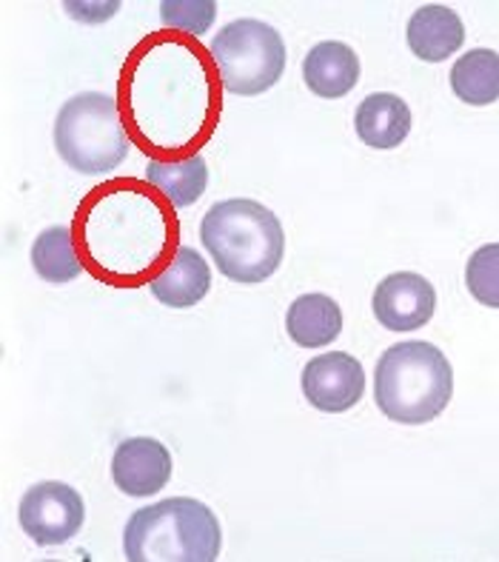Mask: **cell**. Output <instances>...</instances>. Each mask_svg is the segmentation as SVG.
Segmentation results:
<instances>
[{
  "label": "cell",
  "mask_w": 499,
  "mask_h": 562,
  "mask_svg": "<svg viewBox=\"0 0 499 562\" xmlns=\"http://www.w3.org/2000/svg\"><path fill=\"white\" fill-rule=\"evenodd\" d=\"M208 60L178 35L149 37L132 52L123 71L121 112L132 117L149 149L178 155L212 135L223 86Z\"/></svg>",
  "instance_id": "1"
},
{
  "label": "cell",
  "mask_w": 499,
  "mask_h": 562,
  "mask_svg": "<svg viewBox=\"0 0 499 562\" xmlns=\"http://www.w3.org/2000/svg\"><path fill=\"white\" fill-rule=\"evenodd\" d=\"M178 209L160 192L135 180H114L94 189L75 217L83 263L103 283L137 285L178 251Z\"/></svg>",
  "instance_id": "2"
},
{
  "label": "cell",
  "mask_w": 499,
  "mask_h": 562,
  "mask_svg": "<svg viewBox=\"0 0 499 562\" xmlns=\"http://www.w3.org/2000/svg\"><path fill=\"white\" fill-rule=\"evenodd\" d=\"M200 240L223 278L242 285L269 280L285 255V235L277 214L246 198L214 203L203 214Z\"/></svg>",
  "instance_id": "3"
},
{
  "label": "cell",
  "mask_w": 499,
  "mask_h": 562,
  "mask_svg": "<svg viewBox=\"0 0 499 562\" xmlns=\"http://www.w3.org/2000/svg\"><path fill=\"white\" fill-rule=\"evenodd\" d=\"M223 528L206 503L169 497L128 517L123 554L128 562H214Z\"/></svg>",
  "instance_id": "4"
},
{
  "label": "cell",
  "mask_w": 499,
  "mask_h": 562,
  "mask_svg": "<svg viewBox=\"0 0 499 562\" xmlns=\"http://www.w3.org/2000/svg\"><path fill=\"white\" fill-rule=\"evenodd\" d=\"M454 394V371L436 346L426 340L385 349L374 371V397L385 420L422 426L436 420Z\"/></svg>",
  "instance_id": "5"
},
{
  "label": "cell",
  "mask_w": 499,
  "mask_h": 562,
  "mask_svg": "<svg viewBox=\"0 0 499 562\" xmlns=\"http://www.w3.org/2000/svg\"><path fill=\"white\" fill-rule=\"evenodd\" d=\"M55 149L78 175H112L128 155L121 103L103 92H80L66 100L55 121Z\"/></svg>",
  "instance_id": "6"
},
{
  "label": "cell",
  "mask_w": 499,
  "mask_h": 562,
  "mask_svg": "<svg viewBox=\"0 0 499 562\" xmlns=\"http://www.w3.org/2000/svg\"><path fill=\"white\" fill-rule=\"evenodd\" d=\"M208 57L226 92L254 98L283 78L285 43L269 23L240 18L214 35Z\"/></svg>",
  "instance_id": "7"
},
{
  "label": "cell",
  "mask_w": 499,
  "mask_h": 562,
  "mask_svg": "<svg viewBox=\"0 0 499 562\" xmlns=\"http://www.w3.org/2000/svg\"><path fill=\"white\" fill-rule=\"evenodd\" d=\"M23 535L37 546H64L78 535L86 520V503L71 485L37 483L26 488L18 506Z\"/></svg>",
  "instance_id": "8"
},
{
  "label": "cell",
  "mask_w": 499,
  "mask_h": 562,
  "mask_svg": "<svg viewBox=\"0 0 499 562\" xmlns=\"http://www.w3.org/2000/svg\"><path fill=\"white\" fill-rule=\"evenodd\" d=\"M299 385H303L308 406L322 414H342L363 400L365 371L356 357L326 351L308 360Z\"/></svg>",
  "instance_id": "9"
},
{
  "label": "cell",
  "mask_w": 499,
  "mask_h": 562,
  "mask_svg": "<svg viewBox=\"0 0 499 562\" xmlns=\"http://www.w3.org/2000/svg\"><path fill=\"white\" fill-rule=\"evenodd\" d=\"M371 308L379 326L388 331H413L434 317L436 292L422 274L397 271L374 289Z\"/></svg>",
  "instance_id": "10"
},
{
  "label": "cell",
  "mask_w": 499,
  "mask_h": 562,
  "mask_svg": "<svg viewBox=\"0 0 499 562\" xmlns=\"http://www.w3.org/2000/svg\"><path fill=\"white\" fill-rule=\"evenodd\" d=\"M112 480L126 497H155L171 480V454L160 440L132 437L112 454Z\"/></svg>",
  "instance_id": "11"
},
{
  "label": "cell",
  "mask_w": 499,
  "mask_h": 562,
  "mask_svg": "<svg viewBox=\"0 0 499 562\" xmlns=\"http://www.w3.org/2000/svg\"><path fill=\"white\" fill-rule=\"evenodd\" d=\"M212 289V269L192 246H178L163 271L149 280V292L169 308H192Z\"/></svg>",
  "instance_id": "12"
},
{
  "label": "cell",
  "mask_w": 499,
  "mask_h": 562,
  "mask_svg": "<svg viewBox=\"0 0 499 562\" xmlns=\"http://www.w3.org/2000/svg\"><path fill=\"white\" fill-rule=\"evenodd\" d=\"M303 80L308 92L322 100L349 94L360 80V57L349 43L322 41L303 60Z\"/></svg>",
  "instance_id": "13"
},
{
  "label": "cell",
  "mask_w": 499,
  "mask_h": 562,
  "mask_svg": "<svg viewBox=\"0 0 499 562\" xmlns=\"http://www.w3.org/2000/svg\"><path fill=\"white\" fill-rule=\"evenodd\" d=\"M408 49L426 60V64H442L454 55L465 41V26L460 14L440 3H428L411 14L408 21Z\"/></svg>",
  "instance_id": "14"
},
{
  "label": "cell",
  "mask_w": 499,
  "mask_h": 562,
  "mask_svg": "<svg viewBox=\"0 0 499 562\" xmlns=\"http://www.w3.org/2000/svg\"><path fill=\"white\" fill-rule=\"evenodd\" d=\"M354 128L371 149H397L411 132V109L399 94L374 92L356 106Z\"/></svg>",
  "instance_id": "15"
},
{
  "label": "cell",
  "mask_w": 499,
  "mask_h": 562,
  "mask_svg": "<svg viewBox=\"0 0 499 562\" xmlns=\"http://www.w3.org/2000/svg\"><path fill=\"white\" fill-rule=\"evenodd\" d=\"M285 331L299 349H322L340 337L342 312L328 294H303L285 312Z\"/></svg>",
  "instance_id": "16"
},
{
  "label": "cell",
  "mask_w": 499,
  "mask_h": 562,
  "mask_svg": "<svg viewBox=\"0 0 499 562\" xmlns=\"http://www.w3.org/2000/svg\"><path fill=\"white\" fill-rule=\"evenodd\" d=\"M146 183L163 194L174 209H185L203 198L208 186L206 160L200 155L178 157V160H166V157H151L146 166Z\"/></svg>",
  "instance_id": "17"
},
{
  "label": "cell",
  "mask_w": 499,
  "mask_h": 562,
  "mask_svg": "<svg viewBox=\"0 0 499 562\" xmlns=\"http://www.w3.org/2000/svg\"><path fill=\"white\" fill-rule=\"evenodd\" d=\"M32 266L43 283L64 285L80 278L83 255L78 249V237L71 226H52L32 243Z\"/></svg>",
  "instance_id": "18"
},
{
  "label": "cell",
  "mask_w": 499,
  "mask_h": 562,
  "mask_svg": "<svg viewBox=\"0 0 499 562\" xmlns=\"http://www.w3.org/2000/svg\"><path fill=\"white\" fill-rule=\"evenodd\" d=\"M451 89L468 106L499 100V55L494 49L465 52L451 69Z\"/></svg>",
  "instance_id": "19"
},
{
  "label": "cell",
  "mask_w": 499,
  "mask_h": 562,
  "mask_svg": "<svg viewBox=\"0 0 499 562\" xmlns=\"http://www.w3.org/2000/svg\"><path fill=\"white\" fill-rule=\"evenodd\" d=\"M470 297L488 308H499V243H488L470 255L465 266Z\"/></svg>",
  "instance_id": "20"
},
{
  "label": "cell",
  "mask_w": 499,
  "mask_h": 562,
  "mask_svg": "<svg viewBox=\"0 0 499 562\" xmlns=\"http://www.w3.org/2000/svg\"><path fill=\"white\" fill-rule=\"evenodd\" d=\"M214 14H217V3L212 0H189V3H174V0H166L160 3V21L169 29H180V32H192L200 35L212 26Z\"/></svg>",
  "instance_id": "21"
}]
</instances>
